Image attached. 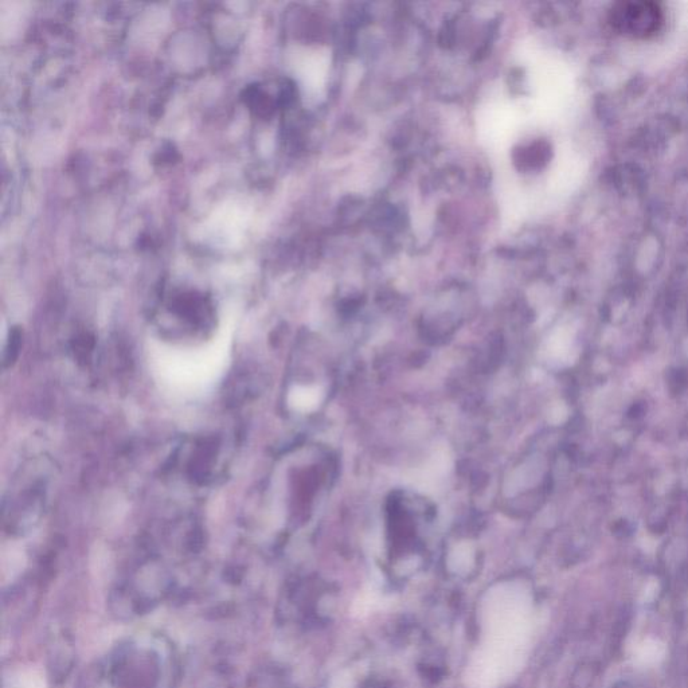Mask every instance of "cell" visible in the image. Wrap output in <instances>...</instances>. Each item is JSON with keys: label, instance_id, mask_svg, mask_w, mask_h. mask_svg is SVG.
<instances>
[{"label": "cell", "instance_id": "6da1fadb", "mask_svg": "<svg viewBox=\"0 0 688 688\" xmlns=\"http://www.w3.org/2000/svg\"><path fill=\"white\" fill-rule=\"evenodd\" d=\"M521 611L516 586H499L490 593L484 609L487 640L472 667L473 679L479 686H495L516 670L522 632Z\"/></svg>", "mask_w": 688, "mask_h": 688}, {"label": "cell", "instance_id": "3957f363", "mask_svg": "<svg viewBox=\"0 0 688 688\" xmlns=\"http://www.w3.org/2000/svg\"><path fill=\"white\" fill-rule=\"evenodd\" d=\"M21 338V332L14 328L13 334L10 336L9 347H7L6 365H11L17 358L19 347H21Z\"/></svg>", "mask_w": 688, "mask_h": 688}, {"label": "cell", "instance_id": "7a4b0ae2", "mask_svg": "<svg viewBox=\"0 0 688 688\" xmlns=\"http://www.w3.org/2000/svg\"><path fill=\"white\" fill-rule=\"evenodd\" d=\"M611 25L620 34L633 38L652 37L662 29L663 10L654 2H621L613 6Z\"/></svg>", "mask_w": 688, "mask_h": 688}]
</instances>
